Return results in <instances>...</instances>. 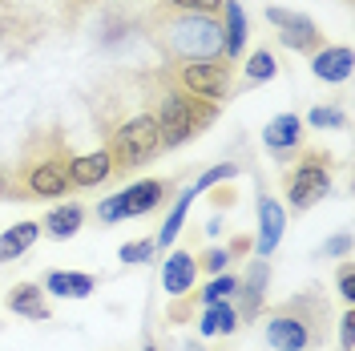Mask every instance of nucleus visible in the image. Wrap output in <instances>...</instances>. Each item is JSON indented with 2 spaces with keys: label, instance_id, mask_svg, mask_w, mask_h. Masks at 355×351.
<instances>
[{
  "label": "nucleus",
  "instance_id": "23",
  "mask_svg": "<svg viewBox=\"0 0 355 351\" xmlns=\"http://www.w3.org/2000/svg\"><path fill=\"white\" fill-rule=\"evenodd\" d=\"M234 295H239V275H214L202 291V303H218V299H234Z\"/></svg>",
  "mask_w": 355,
  "mask_h": 351
},
{
  "label": "nucleus",
  "instance_id": "18",
  "mask_svg": "<svg viewBox=\"0 0 355 351\" xmlns=\"http://www.w3.org/2000/svg\"><path fill=\"white\" fill-rule=\"evenodd\" d=\"M234 331H239V307H234V299L206 303V311L198 315V335H234Z\"/></svg>",
  "mask_w": 355,
  "mask_h": 351
},
{
  "label": "nucleus",
  "instance_id": "34",
  "mask_svg": "<svg viewBox=\"0 0 355 351\" xmlns=\"http://www.w3.org/2000/svg\"><path fill=\"white\" fill-rule=\"evenodd\" d=\"M0 198H21L17 190H12V182H8L4 174H0Z\"/></svg>",
  "mask_w": 355,
  "mask_h": 351
},
{
  "label": "nucleus",
  "instance_id": "21",
  "mask_svg": "<svg viewBox=\"0 0 355 351\" xmlns=\"http://www.w3.org/2000/svg\"><path fill=\"white\" fill-rule=\"evenodd\" d=\"M81 222H85V206L69 202V206L49 210V219L41 222V230H44V234H53V239H73V234L81 230Z\"/></svg>",
  "mask_w": 355,
  "mask_h": 351
},
{
  "label": "nucleus",
  "instance_id": "22",
  "mask_svg": "<svg viewBox=\"0 0 355 351\" xmlns=\"http://www.w3.org/2000/svg\"><path fill=\"white\" fill-rule=\"evenodd\" d=\"M194 190H182L178 194V202H174V210L166 214V222H162V230H157V239H154V246L157 250H166V246H174V239H178V230H182V222H186V210H190V202H194Z\"/></svg>",
  "mask_w": 355,
  "mask_h": 351
},
{
  "label": "nucleus",
  "instance_id": "27",
  "mask_svg": "<svg viewBox=\"0 0 355 351\" xmlns=\"http://www.w3.org/2000/svg\"><path fill=\"white\" fill-rule=\"evenodd\" d=\"M154 250H157V246H154V239H137V242H125V246L117 250V259L133 266V263H146V259H150Z\"/></svg>",
  "mask_w": 355,
  "mask_h": 351
},
{
  "label": "nucleus",
  "instance_id": "12",
  "mask_svg": "<svg viewBox=\"0 0 355 351\" xmlns=\"http://www.w3.org/2000/svg\"><path fill=\"white\" fill-rule=\"evenodd\" d=\"M194 279H198L194 255H190V250H170V255H166V266H162V286H166V295L182 299V295L194 286Z\"/></svg>",
  "mask_w": 355,
  "mask_h": 351
},
{
  "label": "nucleus",
  "instance_id": "32",
  "mask_svg": "<svg viewBox=\"0 0 355 351\" xmlns=\"http://www.w3.org/2000/svg\"><path fill=\"white\" fill-rule=\"evenodd\" d=\"M97 219L101 222H121V198L117 194H110L101 206H97Z\"/></svg>",
  "mask_w": 355,
  "mask_h": 351
},
{
  "label": "nucleus",
  "instance_id": "31",
  "mask_svg": "<svg viewBox=\"0 0 355 351\" xmlns=\"http://www.w3.org/2000/svg\"><path fill=\"white\" fill-rule=\"evenodd\" d=\"M226 263H230V250H206V255H202V266H206L210 275H222Z\"/></svg>",
  "mask_w": 355,
  "mask_h": 351
},
{
  "label": "nucleus",
  "instance_id": "17",
  "mask_svg": "<svg viewBox=\"0 0 355 351\" xmlns=\"http://www.w3.org/2000/svg\"><path fill=\"white\" fill-rule=\"evenodd\" d=\"M93 286H97V279L85 271H49L44 275V291L61 295V299H85V295H93Z\"/></svg>",
  "mask_w": 355,
  "mask_h": 351
},
{
  "label": "nucleus",
  "instance_id": "11",
  "mask_svg": "<svg viewBox=\"0 0 355 351\" xmlns=\"http://www.w3.org/2000/svg\"><path fill=\"white\" fill-rule=\"evenodd\" d=\"M117 198H121V219H137V214H150L154 206H162V198H166V182L146 178V182L125 186Z\"/></svg>",
  "mask_w": 355,
  "mask_h": 351
},
{
  "label": "nucleus",
  "instance_id": "4",
  "mask_svg": "<svg viewBox=\"0 0 355 351\" xmlns=\"http://www.w3.org/2000/svg\"><path fill=\"white\" fill-rule=\"evenodd\" d=\"M166 33H170V44L186 61H214L222 53V24H214L206 12H186Z\"/></svg>",
  "mask_w": 355,
  "mask_h": 351
},
{
  "label": "nucleus",
  "instance_id": "8",
  "mask_svg": "<svg viewBox=\"0 0 355 351\" xmlns=\"http://www.w3.org/2000/svg\"><path fill=\"white\" fill-rule=\"evenodd\" d=\"M69 190V162H37L24 174V198H61Z\"/></svg>",
  "mask_w": 355,
  "mask_h": 351
},
{
  "label": "nucleus",
  "instance_id": "14",
  "mask_svg": "<svg viewBox=\"0 0 355 351\" xmlns=\"http://www.w3.org/2000/svg\"><path fill=\"white\" fill-rule=\"evenodd\" d=\"M352 49L347 44H327V49H319L315 53V61H311V73L319 77V81H347L352 77Z\"/></svg>",
  "mask_w": 355,
  "mask_h": 351
},
{
  "label": "nucleus",
  "instance_id": "26",
  "mask_svg": "<svg viewBox=\"0 0 355 351\" xmlns=\"http://www.w3.org/2000/svg\"><path fill=\"white\" fill-rule=\"evenodd\" d=\"M226 178H239V166H234V162H222V166H214V170H206L190 190H194V194H206L210 186H218V182H226Z\"/></svg>",
  "mask_w": 355,
  "mask_h": 351
},
{
  "label": "nucleus",
  "instance_id": "33",
  "mask_svg": "<svg viewBox=\"0 0 355 351\" xmlns=\"http://www.w3.org/2000/svg\"><path fill=\"white\" fill-rule=\"evenodd\" d=\"M339 343H343V351L355 348V307L343 315V327H339Z\"/></svg>",
  "mask_w": 355,
  "mask_h": 351
},
{
  "label": "nucleus",
  "instance_id": "30",
  "mask_svg": "<svg viewBox=\"0 0 355 351\" xmlns=\"http://www.w3.org/2000/svg\"><path fill=\"white\" fill-rule=\"evenodd\" d=\"M339 291H343L347 307H355V266H352V263L339 266Z\"/></svg>",
  "mask_w": 355,
  "mask_h": 351
},
{
  "label": "nucleus",
  "instance_id": "16",
  "mask_svg": "<svg viewBox=\"0 0 355 351\" xmlns=\"http://www.w3.org/2000/svg\"><path fill=\"white\" fill-rule=\"evenodd\" d=\"M4 307L12 311V315H24V319H33V323H44L53 311L44 303V291L37 283H17L8 291V299H4Z\"/></svg>",
  "mask_w": 355,
  "mask_h": 351
},
{
  "label": "nucleus",
  "instance_id": "19",
  "mask_svg": "<svg viewBox=\"0 0 355 351\" xmlns=\"http://www.w3.org/2000/svg\"><path fill=\"white\" fill-rule=\"evenodd\" d=\"M246 44V12L239 0H222V53L239 57Z\"/></svg>",
  "mask_w": 355,
  "mask_h": 351
},
{
  "label": "nucleus",
  "instance_id": "29",
  "mask_svg": "<svg viewBox=\"0 0 355 351\" xmlns=\"http://www.w3.org/2000/svg\"><path fill=\"white\" fill-rule=\"evenodd\" d=\"M166 4H174V8H182V12H214V8H222V0H166Z\"/></svg>",
  "mask_w": 355,
  "mask_h": 351
},
{
  "label": "nucleus",
  "instance_id": "36",
  "mask_svg": "<svg viewBox=\"0 0 355 351\" xmlns=\"http://www.w3.org/2000/svg\"><path fill=\"white\" fill-rule=\"evenodd\" d=\"M186 351H202V348H198V343H190V348H186Z\"/></svg>",
  "mask_w": 355,
  "mask_h": 351
},
{
  "label": "nucleus",
  "instance_id": "10",
  "mask_svg": "<svg viewBox=\"0 0 355 351\" xmlns=\"http://www.w3.org/2000/svg\"><path fill=\"white\" fill-rule=\"evenodd\" d=\"M283 226H287V210H283L270 194H259V234H254L259 259L275 255V246H279V239H283Z\"/></svg>",
  "mask_w": 355,
  "mask_h": 351
},
{
  "label": "nucleus",
  "instance_id": "5",
  "mask_svg": "<svg viewBox=\"0 0 355 351\" xmlns=\"http://www.w3.org/2000/svg\"><path fill=\"white\" fill-rule=\"evenodd\" d=\"M331 194V170L323 166V157H307L303 166H295V174L287 178V198H291V210L303 214L311 210L315 202Z\"/></svg>",
  "mask_w": 355,
  "mask_h": 351
},
{
  "label": "nucleus",
  "instance_id": "24",
  "mask_svg": "<svg viewBox=\"0 0 355 351\" xmlns=\"http://www.w3.org/2000/svg\"><path fill=\"white\" fill-rule=\"evenodd\" d=\"M275 73H279V65H275V53H266V49L250 53V61H246V77H250V81H270Z\"/></svg>",
  "mask_w": 355,
  "mask_h": 351
},
{
  "label": "nucleus",
  "instance_id": "28",
  "mask_svg": "<svg viewBox=\"0 0 355 351\" xmlns=\"http://www.w3.org/2000/svg\"><path fill=\"white\" fill-rule=\"evenodd\" d=\"M323 255L327 259H347L352 255V234H335V239L323 242Z\"/></svg>",
  "mask_w": 355,
  "mask_h": 351
},
{
  "label": "nucleus",
  "instance_id": "9",
  "mask_svg": "<svg viewBox=\"0 0 355 351\" xmlns=\"http://www.w3.org/2000/svg\"><path fill=\"white\" fill-rule=\"evenodd\" d=\"M266 283H270V266H266V259H254L250 271L239 279V295H234V299H239V319H254V315L263 311Z\"/></svg>",
  "mask_w": 355,
  "mask_h": 351
},
{
  "label": "nucleus",
  "instance_id": "7",
  "mask_svg": "<svg viewBox=\"0 0 355 351\" xmlns=\"http://www.w3.org/2000/svg\"><path fill=\"white\" fill-rule=\"evenodd\" d=\"M182 89L218 105L230 93V69L222 61H190V65H182Z\"/></svg>",
  "mask_w": 355,
  "mask_h": 351
},
{
  "label": "nucleus",
  "instance_id": "2",
  "mask_svg": "<svg viewBox=\"0 0 355 351\" xmlns=\"http://www.w3.org/2000/svg\"><path fill=\"white\" fill-rule=\"evenodd\" d=\"M311 307H315V299L299 295L283 311H275L266 319V348H275V351H311L315 348L319 331H315V319L307 315Z\"/></svg>",
  "mask_w": 355,
  "mask_h": 351
},
{
  "label": "nucleus",
  "instance_id": "35",
  "mask_svg": "<svg viewBox=\"0 0 355 351\" xmlns=\"http://www.w3.org/2000/svg\"><path fill=\"white\" fill-rule=\"evenodd\" d=\"M141 351H157V348H154V339H146V348H141Z\"/></svg>",
  "mask_w": 355,
  "mask_h": 351
},
{
  "label": "nucleus",
  "instance_id": "15",
  "mask_svg": "<svg viewBox=\"0 0 355 351\" xmlns=\"http://www.w3.org/2000/svg\"><path fill=\"white\" fill-rule=\"evenodd\" d=\"M303 142V121L295 117V113H279V117H270L263 130V146L270 154H287Z\"/></svg>",
  "mask_w": 355,
  "mask_h": 351
},
{
  "label": "nucleus",
  "instance_id": "6",
  "mask_svg": "<svg viewBox=\"0 0 355 351\" xmlns=\"http://www.w3.org/2000/svg\"><path fill=\"white\" fill-rule=\"evenodd\" d=\"M266 21L279 28V41L295 49V53H319V44H323V33H319V24L303 17V12H287V8H266Z\"/></svg>",
  "mask_w": 355,
  "mask_h": 351
},
{
  "label": "nucleus",
  "instance_id": "1",
  "mask_svg": "<svg viewBox=\"0 0 355 351\" xmlns=\"http://www.w3.org/2000/svg\"><path fill=\"white\" fill-rule=\"evenodd\" d=\"M218 117V105L206 101V97H194L186 89L178 93H166L162 97V110H157V130H162V150H174V146H186L194 133H202L210 121Z\"/></svg>",
  "mask_w": 355,
  "mask_h": 351
},
{
  "label": "nucleus",
  "instance_id": "20",
  "mask_svg": "<svg viewBox=\"0 0 355 351\" xmlns=\"http://www.w3.org/2000/svg\"><path fill=\"white\" fill-rule=\"evenodd\" d=\"M37 239H41V226H37V222H17V226H8V230L0 234V263L21 259Z\"/></svg>",
  "mask_w": 355,
  "mask_h": 351
},
{
  "label": "nucleus",
  "instance_id": "3",
  "mask_svg": "<svg viewBox=\"0 0 355 351\" xmlns=\"http://www.w3.org/2000/svg\"><path fill=\"white\" fill-rule=\"evenodd\" d=\"M162 154V130L150 113H137L130 117L121 130L113 133V146H110V157H113V170H133V166H146L150 157Z\"/></svg>",
  "mask_w": 355,
  "mask_h": 351
},
{
  "label": "nucleus",
  "instance_id": "25",
  "mask_svg": "<svg viewBox=\"0 0 355 351\" xmlns=\"http://www.w3.org/2000/svg\"><path fill=\"white\" fill-rule=\"evenodd\" d=\"M307 121L315 130H343V126H347V113L331 110V105H315V110L307 113Z\"/></svg>",
  "mask_w": 355,
  "mask_h": 351
},
{
  "label": "nucleus",
  "instance_id": "13",
  "mask_svg": "<svg viewBox=\"0 0 355 351\" xmlns=\"http://www.w3.org/2000/svg\"><path fill=\"white\" fill-rule=\"evenodd\" d=\"M113 174V157L110 150H97V154H81L69 162V186H101Z\"/></svg>",
  "mask_w": 355,
  "mask_h": 351
}]
</instances>
